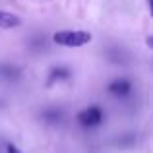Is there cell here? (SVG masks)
<instances>
[{
    "label": "cell",
    "mask_w": 153,
    "mask_h": 153,
    "mask_svg": "<svg viewBox=\"0 0 153 153\" xmlns=\"http://www.w3.org/2000/svg\"><path fill=\"white\" fill-rule=\"evenodd\" d=\"M56 45L62 47H70V49H76V47H85L87 43H91V33L87 31H58V33L52 35Z\"/></svg>",
    "instance_id": "1"
},
{
    "label": "cell",
    "mask_w": 153,
    "mask_h": 153,
    "mask_svg": "<svg viewBox=\"0 0 153 153\" xmlns=\"http://www.w3.org/2000/svg\"><path fill=\"white\" fill-rule=\"evenodd\" d=\"M78 120H79V124L85 126V128L97 126V124L103 122V111L99 107H95V105L93 107H87V108H83V111L78 114Z\"/></svg>",
    "instance_id": "2"
},
{
    "label": "cell",
    "mask_w": 153,
    "mask_h": 153,
    "mask_svg": "<svg viewBox=\"0 0 153 153\" xmlns=\"http://www.w3.org/2000/svg\"><path fill=\"white\" fill-rule=\"evenodd\" d=\"M108 91H111L112 95H116V97H126V95L132 91V83L128 82V79L118 78V79H114V82L108 83Z\"/></svg>",
    "instance_id": "3"
},
{
    "label": "cell",
    "mask_w": 153,
    "mask_h": 153,
    "mask_svg": "<svg viewBox=\"0 0 153 153\" xmlns=\"http://www.w3.org/2000/svg\"><path fill=\"white\" fill-rule=\"evenodd\" d=\"M22 76V68L14 66V64H4L0 62V79H6V82H14Z\"/></svg>",
    "instance_id": "4"
},
{
    "label": "cell",
    "mask_w": 153,
    "mask_h": 153,
    "mask_svg": "<svg viewBox=\"0 0 153 153\" xmlns=\"http://www.w3.org/2000/svg\"><path fill=\"white\" fill-rule=\"evenodd\" d=\"M19 25H22V19L16 14L0 10V27H2V29H14V27H19Z\"/></svg>",
    "instance_id": "5"
},
{
    "label": "cell",
    "mask_w": 153,
    "mask_h": 153,
    "mask_svg": "<svg viewBox=\"0 0 153 153\" xmlns=\"http://www.w3.org/2000/svg\"><path fill=\"white\" fill-rule=\"evenodd\" d=\"M70 78V70L68 68H62V66H56V68H52L51 70V74H49V79H47V85H54L56 82H62V79H68Z\"/></svg>",
    "instance_id": "6"
},
{
    "label": "cell",
    "mask_w": 153,
    "mask_h": 153,
    "mask_svg": "<svg viewBox=\"0 0 153 153\" xmlns=\"http://www.w3.org/2000/svg\"><path fill=\"white\" fill-rule=\"evenodd\" d=\"M60 116H62V112H60V111H47L45 112V118H49V120H58Z\"/></svg>",
    "instance_id": "7"
},
{
    "label": "cell",
    "mask_w": 153,
    "mask_h": 153,
    "mask_svg": "<svg viewBox=\"0 0 153 153\" xmlns=\"http://www.w3.org/2000/svg\"><path fill=\"white\" fill-rule=\"evenodd\" d=\"M6 153H22V151H19L14 143H8V146H6Z\"/></svg>",
    "instance_id": "8"
}]
</instances>
